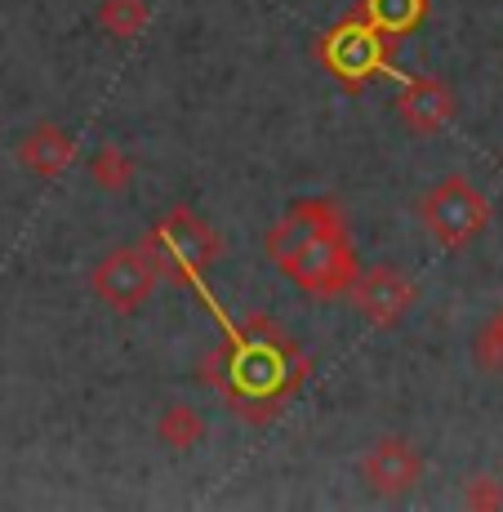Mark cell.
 Instances as JSON below:
<instances>
[{
	"label": "cell",
	"mask_w": 503,
	"mask_h": 512,
	"mask_svg": "<svg viewBox=\"0 0 503 512\" xmlns=\"http://www.w3.org/2000/svg\"><path fill=\"white\" fill-rule=\"evenodd\" d=\"M147 259L156 263L161 277H174V281H192L201 277L205 268H214L223 254V236L214 232V223H205L196 210H179L165 214V223L156 228L152 236L143 241Z\"/></svg>",
	"instance_id": "obj_1"
},
{
	"label": "cell",
	"mask_w": 503,
	"mask_h": 512,
	"mask_svg": "<svg viewBox=\"0 0 503 512\" xmlns=\"http://www.w3.org/2000/svg\"><path fill=\"white\" fill-rule=\"evenodd\" d=\"M423 232L441 245V250H463L472 245L490 223V201L481 196V187L463 174H446L423 192L419 201Z\"/></svg>",
	"instance_id": "obj_2"
},
{
	"label": "cell",
	"mask_w": 503,
	"mask_h": 512,
	"mask_svg": "<svg viewBox=\"0 0 503 512\" xmlns=\"http://www.w3.org/2000/svg\"><path fill=\"white\" fill-rule=\"evenodd\" d=\"M94 294L103 308L121 312V317H130L138 312L147 299L156 294V285H161V272H156V263L147 259L143 245H121V250L103 254L94 268Z\"/></svg>",
	"instance_id": "obj_3"
},
{
	"label": "cell",
	"mask_w": 503,
	"mask_h": 512,
	"mask_svg": "<svg viewBox=\"0 0 503 512\" xmlns=\"http://www.w3.org/2000/svg\"><path fill=\"white\" fill-rule=\"evenodd\" d=\"M343 294H348L352 312L374 330L401 326V321L410 317L414 299H419L414 281L401 268H392V263H374V268H366V272L357 268V277H352V285Z\"/></svg>",
	"instance_id": "obj_4"
},
{
	"label": "cell",
	"mask_w": 503,
	"mask_h": 512,
	"mask_svg": "<svg viewBox=\"0 0 503 512\" xmlns=\"http://www.w3.org/2000/svg\"><path fill=\"white\" fill-rule=\"evenodd\" d=\"M281 268H285V277H294L312 294H343L352 285V277H357V254H352L348 236H312Z\"/></svg>",
	"instance_id": "obj_5"
},
{
	"label": "cell",
	"mask_w": 503,
	"mask_h": 512,
	"mask_svg": "<svg viewBox=\"0 0 503 512\" xmlns=\"http://www.w3.org/2000/svg\"><path fill=\"white\" fill-rule=\"evenodd\" d=\"M361 481L374 499H401L423 481V455L406 437H379L361 459Z\"/></svg>",
	"instance_id": "obj_6"
},
{
	"label": "cell",
	"mask_w": 503,
	"mask_h": 512,
	"mask_svg": "<svg viewBox=\"0 0 503 512\" xmlns=\"http://www.w3.org/2000/svg\"><path fill=\"white\" fill-rule=\"evenodd\" d=\"M312 236H348V232H343L339 205L325 201V196H312V201H294L290 210H285L281 219L272 223V232H268V254H272L276 263H285L294 250H303Z\"/></svg>",
	"instance_id": "obj_7"
},
{
	"label": "cell",
	"mask_w": 503,
	"mask_h": 512,
	"mask_svg": "<svg viewBox=\"0 0 503 512\" xmlns=\"http://www.w3.org/2000/svg\"><path fill=\"white\" fill-rule=\"evenodd\" d=\"M397 116L414 139H432L455 121V90L437 76H414L397 94Z\"/></svg>",
	"instance_id": "obj_8"
},
{
	"label": "cell",
	"mask_w": 503,
	"mask_h": 512,
	"mask_svg": "<svg viewBox=\"0 0 503 512\" xmlns=\"http://www.w3.org/2000/svg\"><path fill=\"white\" fill-rule=\"evenodd\" d=\"M14 156H18V165H23L32 179L49 183V179H58V174L76 161V143H72V134H67L63 125L41 121V125H32V130L18 139Z\"/></svg>",
	"instance_id": "obj_9"
},
{
	"label": "cell",
	"mask_w": 503,
	"mask_h": 512,
	"mask_svg": "<svg viewBox=\"0 0 503 512\" xmlns=\"http://www.w3.org/2000/svg\"><path fill=\"white\" fill-rule=\"evenodd\" d=\"M156 441H161L165 450H174V455H187V450H196L205 441L201 410L187 406V401H170V406L156 415Z\"/></svg>",
	"instance_id": "obj_10"
},
{
	"label": "cell",
	"mask_w": 503,
	"mask_h": 512,
	"mask_svg": "<svg viewBox=\"0 0 503 512\" xmlns=\"http://www.w3.org/2000/svg\"><path fill=\"white\" fill-rule=\"evenodd\" d=\"M94 18H98V27H103V36H112V41H134L147 27V18H152V5H147V0H98Z\"/></svg>",
	"instance_id": "obj_11"
},
{
	"label": "cell",
	"mask_w": 503,
	"mask_h": 512,
	"mask_svg": "<svg viewBox=\"0 0 503 512\" xmlns=\"http://www.w3.org/2000/svg\"><path fill=\"white\" fill-rule=\"evenodd\" d=\"M90 179H94L98 192L121 196V192H130V183H134V161L121 152V147H98L90 156Z\"/></svg>",
	"instance_id": "obj_12"
},
{
	"label": "cell",
	"mask_w": 503,
	"mask_h": 512,
	"mask_svg": "<svg viewBox=\"0 0 503 512\" xmlns=\"http://www.w3.org/2000/svg\"><path fill=\"white\" fill-rule=\"evenodd\" d=\"M472 366L481 374H503V303L472 334Z\"/></svg>",
	"instance_id": "obj_13"
},
{
	"label": "cell",
	"mask_w": 503,
	"mask_h": 512,
	"mask_svg": "<svg viewBox=\"0 0 503 512\" xmlns=\"http://www.w3.org/2000/svg\"><path fill=\"white\" fill-rule=\"evenodd\" d=\"M463 504L477 508V512H499L503 508V481L490 477V472L468 477V486H463Z\"/></svg>",
	"instance_id": "obj_14"
}]
</instances>
